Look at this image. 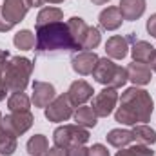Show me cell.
I'll list each match as a JSON object with an SVG mask.
<instances>
[{
  "mask_svg": "<svg viewBox=\"0 0 156 156\" xmlns=\"http://www.w3.org/2000/svg\"><path fill=\"white\" fill-rule=\"evenodd\" d=\"M153 111H154V102H153L149 91L133 85L122 93L120 107L115 113V120L123 125L145 123L151 120Z\"/></svg>",
  "mask_w": 156,
  "mask_h": 156,
  "instance_id": "cell-1",
  "label": "cell"
},
{
  "mask_svg": "<svg viewBox=\"0 0 156 156\" xmlns=\"http://www.w3.org/2000/svg\"><path fill=\"white\" fill-rule=\"evenodd\" d=\"M35 51L38 56H53L60 53H75L78 51L76 44L69 33L67 22H53L45 26H35Z\"/></svg>",
  "mask_w": 156,
  "mask_h": 156,
  "instance_id": "cell-2",
  "label": "cell"
},
{
  "mask_svg": "<svg viewBox=\"0 0 156 156\" xmlns=\"http://www.w3.org/2000/svg\"><path fill=\"white\" fill-rule=\"evenodd\" d=\"M33 73V62L26 56H13L4 64V83L11 93H24Z\"/></svg>",
  "mask_w": 156,
  "mask_h": 156,
  "instance_id": "cell-3",
  "label": "cell"
},
{
  "mask_svg": "<svg viewBox=\"0 0 156 156\" xmlns=\"http://www.w3.org/2000/svg\"><path fill=\"white\" fill-rule=\"evenodd\" d=\"M93 78L98 82V83H102V85H105V87H113V89H120V87H123L125 83H127V69L125 67H120L116 66L111 58H98V62H96V67H94V71H93Z\"/></svg>",
  "mask_w": 156,
  "mask_h": 156,
  "instance_id": "cell-4",
  "label": "cell"
},
{
  "mask_svg": "<svg viewBox=\"0 0 156 156\" xmlns=\"http://www.w3.org/2000/svg\"><path fill=\"white\" fill-rule=\"evenodd\" d=\"M53 142L60 149H67L71 145H85L89 142V131L82 125H60L53 133Z\"/></svg>",
  "mask_w": 156,
  "mask_h": 156,
  "instance_id": "cell-5",
  "label": "cell"
},
{
  "mask_svg": "<svg viewBox=\"0 0 156 156\" xmlns=\"http://www.w3.org/2000/svg\"><path fill=\"white\" fill-rule=\"evenodd\" d=\"M73 109H75V105L71 104L69 96L67 94H60L45 107V118L49 122H67L75 115Z\"/></svg>",
  "mask_w": 156,
  "mask_h": 156,
  "instance_id": "cell-6",
  "label": "cell"
},
{
  "mask_svg": "<svg viewBox=\"0 0 156 156\" xmlns=\"http://www.w3.org/2000/svg\"><path fill=\"white\" fill-rule=\"evenodd\" d=\"M33 115L29 111H24V113H11L9 116L2 118V127L11 133L13 136H22L24 133H27L33 125Z\"/></svg>",
  "mask_w": 156,
  "mask_h": 156,
  "instance_id": "cell-7",
  "label": "cell"
},
{
  "mask_svg": "<svg viewBox=\"0 0 156 156\" xmlns=\"http://www.w3.org/2000/svg\"><path fill=\"white\" fill-rule=\"evenodd\" d=\"M116 102H118L116 89H113V87H105V89H102V91L94 96L91 107H93V111L96 113V116L98 118H107L113 111H115Z\"/></svg>",
  "mask_w": 156,
  "mask_h": 156,
  "instance_id": "cell-8",
  "label": "cell"
},
{
  "mask_svg": "<svg viewBox=\"0 0 156 156\" xmlns=\"http://www.w3.org/2000/svg\"><path fill=\"white\" fill-rule=\"evenodd\" d=\"M31 7H33L31 0H4V4L0 5V13L7 22L16 26L18 22H22L26 18L27 11Z\"/></svg>",
  "mask_w": 156,
  "mask_h": 156,
  "instance_id": "cell-9",
  "label": "cell"
},
{
  "mask_svg": "<svg viewBox=\"0 0 156 156\" xmlns=\"http://www.w3.org/2000/svg\"><path fill=\"white\" fill-rule=\"evenodd\" d=\"M98 55L94 51H82L76 53L71 60V67L73 71L82 75V76H87V75H93L94 67H96V62H98Z\"/></svg>",
  "mask_w": 156,
  "mask_h": 156,
  "instance_id": "cell-10",
  "label": "cell"
},
{
  "mask_svg": "<svg viewBox=\"0 0 156 156\" xmlns=\"http://www.w3.org/2000/svg\"><path fill=\"white\" fill-rule=\"evenodd\" d=\"M93 85L91 83H87L85 80H75L71 85H69V89H67V96H69V100H71V104L75 105V107H80V105H83L87 100H91L93 98Z\"/></svg>",
  "mask_w": 156,
  "mask_h": 156,
  "instance_id": "cell-11",
  "label": "cell"
},
{
  "mask_svg": "<svg viewBox=\"0 0 156 156\" xmlns=\"http://www.w3.org/2000/svg\"><path fill=\"white\" fill-rule=\"evenodd\" d=\"M56 98L55 94V85L53 83H47V82H40V80H35L33 82V104L35 107H47L53 100Z\"/></svg>",
  "mask_w": 156,
  "mask_h": 156,
  "instance_id": "cell-12",
  "label": "cell"
},
{
  "mask_svg": "<svg viewBox=\"0 0 156 156\" xmlns=\"http://www.w3.org/2000/svg\"><path fill=\"white\" fill-rule=\"evenodd\" d=\"M105 53L111 60H123L129 53V38L115 35L105 42Z\"/></svg>",
  "mask_w": 156,
  "mask_h": 156,
  "instance_id": "cell-13",
  "label": "cell"
},
{
  "mask_svg": "<svg viewBox=\"0 0 156 156\" xmlns=\"http://www.w3.org/2000/svg\"><path fill=\"white\" fill-rule=\"evenodd\" d=\"M98 22H100L102 29H105V31H116L118 27L122 26V22H123V16H122L118 5H109V7H105L98 15Z\"/></svg>",
  "mask_w": 156,
  "mask_h": 156,
  "instance_id": "cell-14",
  "label": "cell"
},
{
  "mask_svg": "<svg viewBox=\"0 0 156 156\" xmlns=\"http://www.w3.org/2000/svg\"><path fill=\"white\" fill-rule=\"evenodd\" d=\"M118 9H120L123 20L134 22L145 13V0H120Z\"/></svg>",
  "mask_w": 156,
  "mask_h": 156,
  "instance_id": "cell-15",
  "label": "cell"
},
{
  "mask_svg": "<svg viewBox=\"0 0 156 156\" xmlns=\"http://www.w3.org/2000/svg\"><path fill=\"white\" fill-rule=\"evenodd\" d=\"M127 76L129 80L138 87V85H145L151 82V67L149 64H142V62H133L127 67Z\"/></svg>",
  "mask_w": 156,
  "mask_h": 156,
  "instance_id": "cell-16",
  "label": "cell"
},
{
  "mask_svg": "<svg viewBox=\"0 0 156 156\" xmlns=\"http://www.w3.org/2000/svg\"><path fill=\"white\" fill-rule=\"evenodd\" d=\"M154 47L145 42V40H138L133 44L131 47V55H133V62H142V64H149L153 55H154Z\"/></svg>",
  "mask_w": 156,
  "mask_h": 156,
  "instance_id": "cell-17",
  "label": "cell"
},
{
  "mask_svg": "<svg viewBox=\"0 0 156 156\" xmlns=\"http://www.w3.org/2000/svg\"><path fill=\"white\" fill-rule=\"evenodd\" d=\"M67 27H69V33H71V37L75 40L76 47L82 49V44H83V38H85V35H87L89 26L85 24L83 18H80V16H71V18L67 20Z\"/></svg>",
  "mask_w": 156,
  "mask_h": 156,
  "instance_id": "cell-18",
  "label": "cell"
},
{
  "mask_svg": "<svg viewBox=\"0 0 156 156\" xmlns=\"http://www.w3.org/2000/svg\"><path fill=\"white\" fill-rule=\"evenodd\" d=\"M107 144L116 147V149H123L127 147L129 144L134 142V136H133V131H127V129H113L107 133Z\"/></svg>",
  "mask_w": 156,
  "mask_h": 156,
  "instance_id": "cell-19",
  "label": "cell"
},
{
  "mask_svg": "<svg viewBox=\"0 0 156 156\" xmlns=\"http://www.w3.org/2000/svg\"><path fill=\"white\" fill-rule=\"evenodd\" d=\"M73 118H75L76 125H82V127H85V129L94 127V125H96V122H98L96 113H94V111H93V107H89V105H80L76 111H75Z\"/></svg>",
  "mask_w": 156,
  "mask_h": 156,
  "instance_id": "cell-20",
  "label": "cell"
},
{
  "mask_svg": "<svg viewBox=\"0 0 156 156\" xmlns=\"http://www.w3.org/2000/svg\"><path fill=\"white\" fill-rule=\"evenodd\" d=\"M133 136H134V142L142 144V145H153V144H156V131L151 129L149 125H145V123L134 125Z\"/></svg>",
  "mask_w": 156,
  "mask_h": 156,
  "instance_id": "cell-21",
  "label": "cell"
},
{
  "mask_svg": "<svg viewBox=\"0 0 156 156\" xmlns=\"http://www.w3.org/2000/svg\"><path fill=\"white\" fill-rule=\"evenodd\" d=\"M29 105H31V100L26 93H13L9 98H7V109L11 113H24V111H29Z\"/></svg>",
  "mask_w": 156,
  "mask_h": 156,
  "instance_id": "cell-22",
  "label": "cell"
},
{
  "mask_svg": "<svg viewBox=\"0 0 156 156\" xmlns=\"http://www.w3.org/2000/svg\"><path fill=\"white\" fill-rule=\"evenodd\" d=\"M27 153L31 156H45L47 149H49V142L44 134H35L27 140Z\"/></svg>",
  "mask_w": 156,
  "mask_h": 156,
  "instance_id": "cell-23",
  "label": "cell"
},
{
  "mask_svg": "<svg viewBox=\"0 0 156 156\" xmlns=\"http://www.w3.org/2000/svg\"><path fill=\"white\" fill-rule=\"evenodd\" d=\"M62 18H64V11L62 9H58V7H44V9H40L35 26H45V24H53V22H62Z\"/></svg>",
  "mask_w": 156,
  "mask_h": 156,
  "instance_id": "cell-24",
  "label": "cell"
},
{
  "mask_svg": "<svg viewBox=\"0 0 156 156\" xmlns=\"http://www.w3.org/2000/svg\"><path fill=\"white\" fill-rule=\"evenodd\" d=\"M15 151H16V136L7 133L0 123V154L11 156Z\"/></svg>",
  "mask_w": 156,
  "mask_h": 156,
  "instance_id": "cell-25",
  "label": "cell"
},
{
  "mask_svg": "<svg viewBox=\"0 0 156 156\" xmlns=\"http://www.w3.org/2000/svg\"><path fill=\"white\" fill-rule=\"evenodd\" d=\"M35 35L29 31V29H22V31H18L16 35H15V38H13V44H15V47L16 49H20V51H29V49H33L35 47Z\"/></svg>",
  "mask_w": 156,
  "mask_h": 156,
  "instance_id": "cell-26",
  "label": "cell"
},
{
  "mask_svg": "<svg viewBox=\"0 0 156 156\" xmlns=\"http://www.w3.org/2000/svg\"><path fill=\"white\" fill-rule=\"evenodd\" d=\"M116 156H154V151L149 145L136 144L133 147H123L116 153Z\"/></svg>",
  "mask_w": 156,
  "mask_h": 156,
  "instance_id": "cell-27",
  "label": "cell"
},
{
  "mask_svg": "<svg viewBox=\"0 0 156 156\" xmlns=\"http://www.w3.org/2000/svg\"><path fill=\"white\" fill-rule=\"evenodd\" d=\"M100 42H102L100 29H98V27H89V29H87V35H85V38H83V44H82V49L93 51V49H96V47L100 45Z\"/></svg>",
  "mask_w": 156,
  "mask_h": 156,
  "instance_id": "cell-28",
  "label": "cell"
},
{
  "mask_svg": "<svg viewBox=\"0 0 156 156\" xmlns=\"http://www.w3.org/2000/svg\"><path fill=\"white\" fill-rule=\"evenodd\" d=\"M67 156H89V149L85 145H71L66 149Z\"/></svg>",
  "mask_w": 156,
  "mask_h": 156,
  "instance_id": "cell-29",
  "label": "cell"
},
{
  "mask_svg": "<svg viewBox=\"0 0 156 156\" xmlns=\"http://www.w3.org/2000/svg\"><path fill=\"white\" fill-rule=\"evenodd\" d=\"M89 156H109V151L105 145L102 144H94L91 149H89Z\"/></svg>",
  "mask_w": 156,
  "mask_h": 156,
  "instance_id": "cell-30",
  "label": "cell"
},
{
  "mask_svg": "<svg viewBox=\"0 0 156 156\" xmlns=\"http://www.w3.org/2000/svg\"><path fill=\"white\" fill-rule=\"evenodd\" d=\"M145 27H147V33H149L151 37H154V38H156V13L149 16V20H147V26H145Z\"/></svg>",
  "mask_w": 156,
  "mask_h": 156,
  "instance_id": "cell-31",
  "label": "cell"
},
{
  "mask_svg": "<svg viewBox=\"0 0 156 156\" xmlns=\"http://www.w3.org/2000/svg\"><path fill=\"white\" fill-rule=\"evenodd\" d=\"M5 64V62H4ZM4 64H0V102L5 98L7 94V89H5V83H4V76H2V71H4Z\"/></svg>",
  "mask_w": 156,
  "mask_h": 156,
  "instance_id": "cell-32",
  "label": "cell"
},
{
  "mask_svg": "<svg viewBox=\"0 0 156 156\" xmlns=\"http://www.w3.org/2000/svg\"><path fill=\"white\" fill-rule=\"evenodd\" d=\"M15 26L11 24V22H7L4 16H2V13H0V33H5V31H11Z\"/></svg>",
  "mask_w": 156,
  "mask_h": 156,
  "instance_id": "cell-33",
  "label": "cell"
},
{
  "mask_svg": "<svg viewBox=\"0 0 156 156\" xmlns=\"http://www.w3.org/2000/svg\"><path fill=\"white\" fill-rule=\"evenodd\" d=\"M45 156H67L66 154V149H60V147H51V149H47V153Z\"/></svg>",
  "mask_w": 156,
  "mask_h": 156,
  "instance_id": "cell-34",
  "label": "cell"
},
{
  "mask_svg": "<svg viewBox=\"0 0 156 156\" xmlns=\"http://www.w3.org/2000/svg\"><path fill=\"white\" fill-rule=\"evenodd\" d=\"M7 60H9V53L4 51V49H0V64H4V62H7Z\"/></svg>",
  "mask_w": 156,
  "mask_h": 156,
  "instance_id": "cell-35",
  "label": "cell"
},
{
  "mask_svg": "<svg viewBox=\"0 0 156 156\" xmlns=\"http://www.w3.org/2000/svg\"><path fill=\"white\" fill-rule=\"evenodd\" d=\"M149 67H151V71L156 73V51H154V55H153V58H151V62H149Z\"/></svg>",
  "mask_w": 156,
  "mask_h": 156,
  "instance_id": "cell-36",
  "label": "cell"
},
{
  "mask_svg": "<svg viewBox=\"0 0 156 156\" xmlns=\"http://www.w3.org/2000/svg\"><path fill=\"white\" fill-rule=\"evenodd\" d=\"M31 4H33V7H38V5H44L45 2L44 0H31Z\"/></svg>",
  "mask_w": 156,
  "mask_h": 156,
  "instance_id": "cell-37",
  "label": "cell"
},
{
  "mask_svg": "<svg viewBox=\"0 0 156 156\" xmlns=\"http://www.w3.org/2000/svg\"><path fill=\"white\" fill-rule=\"evenodd\" d=\"M91 2H93L94 5H104V4H107L109 0H91Z\"/></svg>",
  "mask_w": 156,
  "mask_h": 156,
  "instance_id": "cell-38",
  "label": "cell"
},
{
  "mask_svg": "<svg viewBox=\"0 0 156 156\" xmlns=\"http://www.w3.org/2000/svg\"><path fill=\"white\" fill-rule=\"evenodd\" d=\"M44 2H49V4H62L64 0H44Z\"/></svg>",
  "mask_w": 156,
  "mask_h": 156,
  "instance_id": "cell-39",
  "label": "cell"
},
{
  "mask_svg": "<svg viewBox=\"0 0 156 156\" xmlns=\"http://www.w3.org/2000/svg\"><path fill=\"white\" fill-rule=\"evenodd\" d=\"M0 122H2V113H0Z\"/></svg>",
  "mask_w": 156,
  "mask_h": 156,
  "instance_id": "cell-40",
  "label": "cell"
}]
</instances>
